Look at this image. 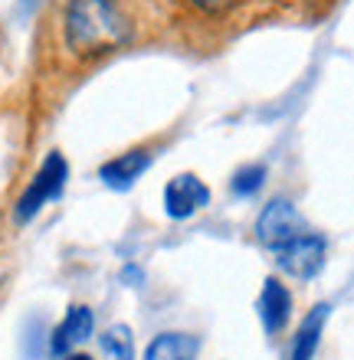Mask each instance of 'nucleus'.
<instances>
[{"mask_svg":"<svg viewBox=\"0 0 354 360\" xmlns=\"http://www.w3.org/2000/svg\"><path fill=\"white\" fill-rule=\"evenodd\" d=\"M66 177H69L66 158H63L59 151H49L46 161L37 167V174L27 180L23 193H20L17 203H13V223H17V226L30 223V219L37 217L39 210L46 207L49 200H56L59 193H63V187H66Z\"/></svg>","mask_w":354,"mask_h":360,"instance_id":"obj_3","label":"nucleus"},{"mask_svg":"<svg viewBox=\"0 0 354 360\" xmlns=\"http://www.w3.org/2000/svg\"><path fill=\"white\" fill-rule=\"evenodd\" d=\"M325 318H328V304H315V308L305 314V321L298 324V331H296L289 360H312L315 357L322 331H325Z\"/></svg>","mask_w":354,"mask_h":360,"instance_id":"obj_11","label":"nucleus"},{"mask_svg":"<svg viewBox=\"0 0 354 360\" xmlns=\"http://www.w3.org/2000/svg\"><path fill=\"white\" fill-rule=\"evenodd\" d=\"M263 177H266V167H263V164H249V167H243V171L233 177V190H236V193H253V190H259Z\"/></svg>","mask_w":354,"mask_h":360,"instance_id":"obj_13","label":"nucleus"},{"mask_svg":"<svg viewBox=\"0 0 354 360\" xmlns=\"http://www.w3.org/2000/svg\"><path fill=\"white\" fill-rule=\"evenodd\" d=\"M63 360H92V357H89V354H82V351H69Z\"/></svg>","mask_w":354,"mask_h":360,"instance_id":"obj_14","label":"nucleus"},{"mask_svg":"<svg viewBox=\"0 0 354 360\" xmlns=\"http://www.w3.org/2000/svg\"><path fill=\"white\" fill-rule=\"evenodd\" d=\"M210 203V187L197 174H177L164 187V213L171 219H187Z\"/></svg>","mask_w":354,"mask_h":360,"instance_id":"obj_7","label":"nucleus"},{"mask_svg":"<svg viewBox=\"0 0 354 360\" xmlns=\"http://www.w3.org/2000/svg\"><path fill=\"white\" fill-rule=\"evenodd\" d=\"M325 256H328V243L318 233H312V229L276 249L279 269L286 275H292V278H298V282L315 278L322 272V266H325Z\"/></svg>","mask_w":354,"mask_h":360,"instance_id":"obj_5","label":"nucleus"},{"mask_svg":"<svg viewBox=\"0 0 354 360\" xmlns=\"http://www.w3.org/2000/svg\"><path fill=\"white\" fill-rule=\"evenodd\" d=\"M197 354H201V341L194 334L164 331L148 344L144 360H197Z\"/></svg>","mask_w":354,"mask_h":360,"instance_id":"obj_10","label":"nucleus"},{"mask_svg":"<svg viewBox=\"0 0 354 360\" xmlns=\"http://www.w3.org/2000/svg\"><path fill=\"white\" fill-rule=\"evenodd\" d=\"M99 344H102V354H106L108 360H132V357H134L132 331H128L125 324H115V328H108V331L99 338Z\"/></svg>","mask_w":354,"mask_h":360,"instance_id":"obj_12","label":"nucleus"},{"mask_svg":"<svg viewBox=\"0 0 354 360\" xmlns=\"http://www.w3.org/2000/svg\"><path fill=\"white\" fill-rule=\"evenodd\" d=\"M259 318H263V328H266L269 338H279L286 331L289 318H292V295L279 278H266L263 292H259Z\"/></svg>","mask_w":354,"mask_h":360,"instance_id":"obj_9","label":"nucleus"},{"mask_svg":"<svg viewBox=\"0 0 354 360\" xmlns=\"http://www.w3.org/2000/svg\"><path fill=\"white\" fill-rule=\"evenodd\" d=\"M171 37L164 0H56L39 23L30 72V131L112 59Z\"/></svg>","mask_w":354,"mask_h":360,"instance_id":"obj_1","label":"nucleus"},{"mask_svg":"<svg viewBox=\"0 0 354 360\" xmlns=\"http://www.w3.org/2000/svg\"><path fill=\"white\" fill-rule=\"evenodd\" d=\"M302 233H308L305 219L298 217V210L292 207L289 200H279V197L269 200L256 219V239L266 249H272V252H276L279 246H286L289 239L302 236Z\"/></svg>","mask_w":354,"mask_h":360,"instance_id":"obj_6","label":"nucleus"},{"mask_svg":"<svg viewBox=\"0 0 354 360\" xmlns=\"http://www.w3.org/2000/svg\"><path fill=\"white\" fill-rule=\"evenodd\" d=\"M96 331V314L89 304H72L66 314H63V321L56 324V331H53V341H49V351L53 357H66L69 351H76L82 341H89Z\"/></svg>","mask_w":354,"mask_h":360,"instance_id":"obj_8","label":"nucleus"},{"mask_svg":"<svg viewBox=\"0 0 354 360\" xmlns=\"http://www.w3.org/2000/svg\"><path fill=\"white\" fill-rule=\"evenodd\" d=\"M167 141H171V131H167V134H154V138H148V141H141V144H132L128 151L115 154V158H108V161L99 167V177L106 180L108 187L128 190L134 180H138L144 171H148V167H151L154 158H158V151H161Z\"/></svg>","mask_w":354,"mask_h":360,"instance_id":"obj_4","label":"nucleus"},{"mask_svg":"<svg viewBox=\"0 0 354 360\" xmlns=\"http://www.w3.org/2000/svg\"><path fill=\"white\" fill-rule=\"evenodd\" d=\"M171 37L197 56L223 53L279 10V0H164Z\"/></svg>","mask_w":354,"mask_h":360,"instance_id":"obj_2","label":"nucleus"}]
</instances>
